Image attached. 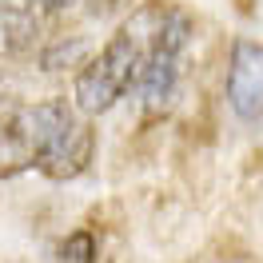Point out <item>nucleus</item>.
<instances>
[{"label":"nucleus","instance_id":"f257e3e1","mask_svg":"<svg viewBox=\"0 0 263 263\" xmlns=\"http://www.w3.org/2000/svg\"><path fill=\"white\" fill-rule=\"evenodd\" d=\"M88 120L92 116H84L76 100L64 96L8 112L0 124V180L20 172H40L56 183L84 176L96 156V132Z\"/></svg>","mask_w":263,"mask_h":263},{"label":"nucleus","instance_id":"f03ea898","mask_svg":"<svg viewBox=\"0 0 263 263\" xmlns=\"http://www.w3.org/2000/svg\"><path fill=\"white\" fill-rule=\"evenodd\" d=\"M132 20H136V28L144 32V44H148L136 96H140V108L148 116H160L172 108L176 88H180V60H183L187 40H192V16L183 8H172V4H148Z\"/></svg>","mask_w":263,"mask_h":263},{"label":"nucleus","instance_id":"7ed1b4c3","mask_svg":"<svg viewBox=\"0 0 263 263\" xmlns=\"http://www.w3.org/2000/svg\"><path fill=\"white\" fill-rule=\"evenodd\" d=\"M144 32L136 28V20H128L120 32L108 36V44L88 56V64L76 72L72 80V100L84 116H104L112 112L120 100L136 92L140 72H144Z\"/></svg>","mask_w":263,"mask_h":263},{"label":"nucleus","instance_id":"20e7f679","mask_svg":"<svg viewBox=\"0 0 263 263\" xmlns=\"http://www.w3.org/2000/svg\"><path fill=\"white\" fill-rule=\"evenodd\" d=\"M228 104L243 124L263 120V40H235L231 44Z\"/></svg>","mask_w":263,"mask_h":263},{"label":"nucleus","instance_id":"39448f33","mask_svg":"<svg viewBox=\"0 0 263 263\" xmlns=\"http://www.w3.org/2000/svg\"><path fill=\"white\" fill-rule=\"evenodd\" d=\"M52 263H100V239L92 228H76L52 251Z\"/></svg>","mask_w":263,"mask_h":263},{"label":"nucleus","instance_id":"423d86ee","mask_svg":"<svg viewBox=\"0 0 263 263\" xmlns=\"http://www.w3.org/2000/svg\"><path fill=\"white\" fill-rule=\"evenodd\" d=\"M36 4H40V12H44V16H56V12H68L76 0H36Z\"/></svg>","mask_w":263,"mask_h":263},{"label":"nucleus","instance_id":"0eeeda50","mask_svg":"<svg viewBox=\"0 0 263 263\" xmlns=\"http://www.w3.org/2000/svg\"><path fill=\"white\" fill-rule=\"evenodd\" d=\"M0 263H4V259H0Z\"/></svg>","mask_w":263,"mask_h":263}]
</instances>
